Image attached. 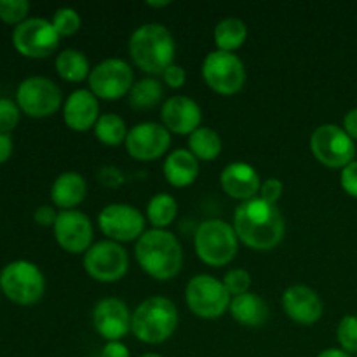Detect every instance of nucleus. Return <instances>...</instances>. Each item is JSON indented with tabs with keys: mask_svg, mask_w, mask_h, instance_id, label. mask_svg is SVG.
<instances>
[{
	"mask_svg": "<svg viewBox=\"0 0 357 357\" xmlns=\"http://www.w3.org/2000/svg\"><path fill=\"white\" fill-rule=\"evenodd\" d=\"M234 230L241 243L251 250L271 251L284 237V216L278 206L255 197L237 206L234 213Z\"/></svg>",
	"mask_w": 357,
	"mask_h": 357,
	"instance_id": "f257e3e1",
	"label": "nucleus"
},
{
	"mask_svg": "<svg viewBox=\"0 0 357 357\" xmlns=\"http://www.w3.org/2000/svg\"><path fill=\"white\" fill-rule=\"evenodd\" d=\"M135 255L143 272L157 281L174 279L183 265V250L173 232L164 229L145 230L136 241Z\"/></svg>",
	"mask_w": 357,
	"mask_h": 357,
	"instance_id": "f03ea898",
	"label": "nucleus"
},
{
	"mask_svg": "<svg viewBox=\"0 0 357 357\" xmlns=\"http://www.w3.org/2000/svg\"><path fill=\"white\" fill-rule=\"evenodd\" d=\"M129 54L142 72L162 75L174 63L176 42L173 33L160 23H145L132 31Z\"/></svg>",
	"mask_w": 357,
	"mask_h": 357,
	"instance_id": "7ed1b4c3",
	"label": "nucleus"
},
{
	"mask_svg": "<svg viewBox=\"0 0 357 357\" xmlns=\"http://www.w3.org/2000/svg\"><path fill=\"white\" fill-rule=\"evenodd\" d=\"M178 323L180 314L176 305L166 296H152L132 312L131 331L143 344L159 345L173 337Z\"/></svg>",
	"mask_w": 357,
	"mask_h": 357,
	"instance_id": "20e7f679",
	"label": "nucleus"
},
{
	"mask_svg": "<svg viewBox=\"0 0 357 357\" xmlns=\"http://www.w3.org/2000/svg\"><path fill=\"white\" fill-rule=\"evenodd\" d=\"M195 253L209 267H223L236 258L239 248L234 225L223 220H206L195 230Z\"/></svg>",
	"mask_w": 357,
	"mask_h": 357,
	"instance_id": "39448f33",
	"label": "nucleus"
},
{
	"mask_svg": "<svg viewBox=\"0 0 357 357\" xmlns=\"http://www.w3.org/2000/svg\"><path fill=\"white\" fill-rule=\"evenodd\" d=\"M0 289L17 305H35L44 296V274L28 260L10 261L0 272Z\"/></svg>",
	"mask_w": 357,
	"mask_h": 357,
	"instance_id": "423d86ee",
	"label": "nucleus"
},
{
	"mask_svg": "<svg viewBox=\"0 0 357 357\" xmlns=\"http://www.w3.org/2000/svg\"><path fill=\"white\" fill-rule=\"evenodd\" d=\"M185 302L190 312L202 319H218L229 310L232 296L220 279L209 274H199L185 288Z\"/></svg>",
	"mask_w": 357,
	"mask_h": 357,
	"instance_id": "0eeeda50",
	"label": "nucleus"
},
{
	"mask_svg": "<svg viewBox=\"0 0 357 357\" xmlns=\"http://www.w3.org/2000/svg\"><path fill=\"white\" fill-rule=\"evenodd\" d=\"M202 79L206 86L222 96L239 93L246 82V68L236 52L213 51L202 61Z\"/></svg>",
	"mask_w": 357,
	"mask_h": 357,
	"instance_id": "6e6552de",
	"label": "nucleus"
},
{
	"mask_svg": "<svg viewBox=\"0 0 357 357\" xmlns=\"http://www.w3.org/2000/svg\"><path fill=\"white\" fill-rule=\"evenodd\" d=\"M310 152L323 166L330 169H344L356 160V142L335 124H323L310 136Z\"/></svg>",
	"mask_w": 357,
	"mask_h": 357,
	"instance_id": "1a4fd4ad",
	"label": "nucleus"
},
{
	"mask_svg": "<svg viewBox=\"0 0 357 357\" xmlns=\"http://www.w3.org/2000/svg\"><path fill=\"white\" fill-rule=\"evenodd\" d=\"M87 82L89 91L98 100L117 101L129 94L135 86V72L124 59L108 58L91 70Z\"/></svg>",
	"mask_w": 357,
	"mask_h": 357,
	"instance_id": "9d476101",
	"label": "nucleus"
},
{
	"mask_svg": "<svg viewBox=\"0 0 357 357\" xmlns=\"http://www.w3.org/2000/svg\"><path fill=\"white\" fill-rule=\"evenodd\" d=\"M84 268L94 281L117 282L129 268L128 251L115 241H98L84 253Z\"/></svg>",
	"mask_w": 357,
	"mask_h": 357,
	"instance_id": "9b49d317",
	"label": "nucleus"
},
{
	"mask_svg": "<svg viewBox=\"0 0 357 357\" xmlns=\"http://www.w3.org/2000/svg\"><path fill=\"white\" fill-rule=\"evenodd\" d=\"M16 103L23 114L42 119L56 114L63 103V94L58 84L47 77H28L17 86Z\"/></svg>",
	"mask_w": 357,
	"mask_h": 357,
	"instance_id": "f8f14e48",
	"label": "nucleus"
},
{
	"mask_svg": "<svg viewBox=\"0 0 357 357\" xmlns=\"http://www.w3.org/2000/svg\"><path fill=\"white\" fill-rule=\"evenodd\" d=\"M59 33L44 17H28L13 31V45L26 58H47L58 49Z\"/></svg>",
	"mask_w": 357,
	"mask_h": 357,
	"instance_id": "ddd939ff",
	"label": "nucleus"
},
{
	"mask_svg": "<svg viewBox=\"0 0 357 357\" xmlns=\"http://www.w3.org/2000/svg\"><path fill=\"white\" fill-rule=\"evenodd\" d=\"M98 227L101 234L115 243L138 241L145 234V216L135 206L114 202L105 206L98 215Z\"/></svg>",
	"mask_w": 357,
	"mask_h": 357,
	"instance_id": "4468645a",
	"label": "nucleus"
},
{
	"mask_svg": "<svg viewBox=\"0 0 357 357\" xmlns=\"http://www.w3.org/2000/svg\"><path fill=\"white\" fill-rule=\"evenodd\" d=\"M171 145V132L159 122H139L129 129L126 150L129 155L142 162L155 160L167 152Z\"/></svg>",
	"mask_w": 357,
	"mask_h": 357,
	"instance_id": "2eb2a0df",
	"label": "nucleus"
},
{
	"mask_svg": "<svg viewBox=\"0 0 357 357\" xmlns=\"http://www.w3.org/2000/svg\"><path fill=\"white\" fill-rule=\"evenodd\" d=\"M52 230H54L56 243L72 255L86 253L93 246V222L82 211L77 209L59 211Z\"/></svg>",
	"mask_w": 357,
	"mask_h": 357,
	"instance_id": "dca6fc26",
	"label": "nucleus"
},
{
	"mask_svg": "<svg viewBox=\"0 0 357 357\" xmlns=\"http://www.w3.org/2000/svg\"><path fill=\"white\" fill-rule=\"evenodd\" d=\"M132 314L121 298H103L94 305L93 324L107 342H121L131 331Z\"/></svg>",
	"mask_w": 357,
	"mask_h": 357,
	"instance_id": "f3484780",
	"label": "nucleus"
},
{
	"mask_svg": "<svg viewBox=\"0 0 357 357\" xmlns=\"http://www.w3.org/2000/svg\"><path fill=\"white\" fill-rule=\"evenodd\" d=\"M162 126L174 135L190 136L201 128L202 110L197 101L188 96H171L160 110Z\"/></svg>",
	"mask_w": 357,
	"mask_h": 357,
	"instance_id": "a211bd4d",
	"label": "nucleus"
},
{
	"mask_svg": "<svg viewBox=\"0 0 357 357\" xmlns=\"http://www.w3.org/2000/svg\"><path fill=\"white\" fill-rule=\"evenodd\" d=\"M282 309L293 323L312 326L323 317V300L309 286L295 284L282 293Z\"/></svg>",
	"mask_w": 357,
	"mask_h": 357,
	"instance_id": "6ab92c4d",
	"label": "nucleus"
},
{
	"mask_svg": "<svg viewBox=\"0 0 357 357\" xmlns=\"http://www.w3.org/2000/svg\"><path fill=\"white\" fill-rule=\"evenodd\" d=\"M220 185L229 197L246 202L260 194L261 180L258 171L251 164L237 160L223 167L220 174Z\"/></svg>",
	"mask_w": 357,
	"mask_h": 357,
	"instance_id": "aec40b11",
	"label": "nucleus"
},
{
	"mask_svg": "<svg viewBox=\"0 0 357 357\" xmlns=\"http://www.w3.org/2000/svg\"><path fill=\"white\" fill-rule=\"evenodd\" d=\"M100 115V101L89 89L73 91L63 103V121L77 132L94 129Z\"/></svg>",
	"mask_w": 357,
	"mask_h": 357,
	"instance_id": "412c9836",
	"label": "nucleus"
},
{
	"mask_svg": "<svg viewBox=\"0 0 357 357\" xmlns=\"http://www.w3.org/2000/svg\"><path fill=\"white\" fill-rule=\"evenodd\" d=\"M162 173L173 187H190L199 176V159L188 149H178L166 157Z\"/></svg>",
	"mask_w": 357,
	"mask_h": 357,
	"instance_id": "4be33fe9",
	"label": "nucleus"
},
{
	"mask_svg": "<svg viewBox=\"0 0 357 357\" xmlns=\"http://www.w3.org/2000/svg\"><path fill=\"white\" fill-rule=\"evenodd\" d=\"M87 181L82 174L75 171H66L61 173L54 180L51 187V199L56 208H61V211L73 209L86 199Z\"/></svg>",
	"mask_w": 357,
	"mask_h": 357,
	"instance_id": "5701e85b",
	"label": "nucleus"
},
{
	"mask_svg": "<svg viewBox=\"0 0 357 357\" xmlns=\"http://www.w3.org/2000/svg\"><path fill=\"white\" fill-rule=\"evenodd\" d=\"M229 312L243 326L257 328L267 323L268 307L261 296H258L257 293L248 291L244 295L234 296L232 302H230Z\"/></svg>",
	"mask_w": 357,
	"mask_h": 357,
	"instance_id": "b1692460",
	"label": "nucleus"
},
{
	"mask_svg": "<svg viewBox=\"0 0 357 357\" xmlns=\"http://www.w3.org/2000/svg\"><path fill=\"white\" fill-rule=\"evenodd\" d=\"M56 72L63 80L72 84H79L89 79L91 65L87 56L77 49H65L56 56Z\"/></svg>",
	"mask_w": 357,
	"mask_h": 357,
	"instance_id": "393cba45",
	"label": "nucleus"
},
{
	"mask_svg": "<svg viewBox=\"0 0 357 357\" xmlns=\"http://www.w3.org/2000/svg\"><path fill=\"white\" fill-rule=\"evenodd\" d=\"M215 44L218 51L234 52L244 45L248 38V26L239 17H225L215 26Z\"/></svg>",
	"mask_w": 357,
	"mask_h": 357,
	"instance_id": "a878e982",
	"label": "nucleus"
},
{
	"mask_svg": "<svg viewBox=\"0 0 357 357\" xmlns=\"http://www.w3.org/2000/svg\"><path fill=\"white\" fill-rule=\"evenodd\" d=\"M222 136L211 128H201L188 136V150L199 160H215L222 153Z\"/></svg>",
	"mask_w": 357,
	"mask_h": 357,
	"instance_id": "bb28decb",
	"label": "nucleus"
},
{
	"mask_svg": "<svg viewBox=\"0 0 357 357\" xmlns=\"http://www.w3.org/2000/svg\"><path fill=\"white\" fill-rule=\"evenodd\" d=\"M164 87L155 77H145V79L135 82L129 91V105L135 110H150L162 100Z\"/></svg>",
	"mask_w": 357,
	"mask_h": 357,
	"instance_id": "cd10ccee",
	"label": "nucleus"
},
{
	"mask_svg": "<svg viewBox=\"0 0 357 357\" xmlns=\"http://www.w3.org/2000/svg\"><path fill=\"white\" fill-rule=\"evenodd\" d=\"M178 216V202L169 194H155L146 204V220L153 225V229L166 230Z\"/></svg>",
	"mask_w": 357,
	"mask_h": 357,
	"instance_id": "c85d7f7f",
	"label": "nucleus"
},
{
	"mask_svg": "<svg viewBox=\"0 0 357 357\" xmlns=\"http://www.w3.org/2000/svg\"><path fill=\"white\" fill-rule=\"evenodd\" d=\"M128 126L126 121L117 114H103L94 126V136L98 142L107 146H119L126 143L128 138Z\"/></svg>",
	"mask_w": 357,
	"mask_h": 357,
	"instance_id": "c756f323",
	"label": "nucleus"
},
{
	"mask_svg": "<svg viewBox=\"0 0 357 357\" xmlns=\"http://www.w3.org/2000/svg\"><path fill=\"white\" fill-rule=\"evenodd\" d=\"M52 26L56 28V31L59 33V37H70V35H75L77 31L82 26V20H80V14L77 13L72 7H59L54 14H52L51 20Z\"/></svg>",
	"mask_w": 357,
	"mask_h": 357,
	"instance_id": "7c9ffc66",
	"label": "nucleus"
},
{
	"mask_svg": "<svg viewBox=\"0 0 357 357\" xmlns=\"http://www.w3.org/2000/svg\"><path fill=\"white\" fill-rule=\"evenodd\" d=\"M337 340L342 351L357 354V316L342 317L337 328Z\"/></svg>",
	"mask_w": 357,
	"mask_h": 357,
	"instance_id": "2f4dec72",
	"label": "nucleus"
},
{
	"mask_svg": "<svg viewBox=\"0 0 357 357\" xmlns=\"http://www.w3.org/2000/svg\"><path fill=\"white\" fill-rule=\"evenodd\" d=\"M30 3L28 0H0V20L9 24H20L28 20Z\"/></svg>",
	"mask_w": 357,
	"mask_h": 357,
	"instance_id": "473e14b6",
	"label": "nucleus"
},
{
	"mask_svg": "<svg viewBox=\"0 0 357 357\" xmlns=\"http://www.w3.org/2000/svg\"><path fill=\"white\" fill-rule=\"evenodd\" d=\"M223 286L227 288V291L230 293V296H239L244 293L250 291L251 288V274L246 268H232L225 274V278L222 279Z\"/></svg>",
	"mask_w": 357,
	"mask_h": 357,
	"instance_id": "72a5a7b5",
	"label": "nucleus"
},
{
	"mask_svg": "<svg viewBox=\"0 0 357 357\" xmlns=\"http://www.w3.org/2000/svg\"><path fill=\"white\" fill-rule=\"evenodd\" d=\"M21 110L16 101L0 98V135H9L20 124Z\"/></svg>",
	"mask_w": 357,
	"mask_h": 357,
	"instance_id": "f704fd0d",
	"label": "nucleus"
},
{
	"mask_svg": "<svg viewBox=\"0 0 357 357\" xmlns=\"http://www.w3.org/2000/svg\"><path fill=\"white\" fill-rule=\"evenodd\" d=\"M282 190H284V187H282V181L279 180V178H267L265 181H261L258 197H260L261 201L268 202V204L275 206L279 199H281Z\"/></svg>",
	"mask_w": 357,
	"mask_h": 357,
	"instance_id": "c9c22d12",
	"label": "nucleus"
},
{
	"mask_svg": "<svg viewBox=\"0 0 357 357\" xmlns=\"http://www.w3.org/2000/svg\"><path fill=\"white\" fill-rule=\"evenodd\" d=\"M340 185L345 194L357 199V160H352L349 166L342 169Z\"/></svg>",
	"mask_w": 357,
	"mask_h": 357,
	"instance_id": "e433bc0d",
	"label": "nucleus"
},
{
	"mask_svg": "<svg viewBox=\"0 0 357 357\" xmlns=\"http://www.w3.org/2000/svg\"><path fill=\"white\" fill-rule=\"evenodd\" d=\"M162 79L167 87H171V89H180V87H183L185 82H187V72H185L183 66L173 63V65H171L169 68H166V72L162 73Z\"/></svg>",
	"mask_w": 357,
	"mask_h": 357,
	"instance_id": "4c0bfd02",
	"label": "nucleus"
},
{
	"mask_svg": "<svg viewBox=\"0 0 357 357\" xmlns=\"http://www.w3.org/2000/svg\"><path fill=\"white\" fill-rule=\"evenodd\" d=\"M56 218H58V211L52 206H38L33 213L35 223L42 227H54Z\"/></svg>",
	"mask_w": 357,
	"mask_h": 357,
	"instance_id": "58836bf2",
	"label": "nucleus"
},
{
	"mask_svg": "<svg viewBox=\"0 0 357 357\" xmlns=\"http://www.w3.org/2000/svg\"><path fill=\"white\" fill-rule=\"evenodd\" d=\"M101 357H131V354L122 342H107L101 349Z\"/></svg>",
	"mask_w": 357,
	"mask_h": 357,
	"instance_id": "ea45409f",
	"label": "nucleus"
},
{
	"mask_svg": "<svg viewBox=\"0 0 357 357\" xmlns=\"http://www.w3.org/2000/svg\"><path fill=\"white\" fill-rule=\"evenodd\" d=\"M344 131L357 142V107L349 110L344 117Z\"/></svg>",
	"mask_w": 357,
	"mask_h": 357,
	"instance_id": "a19ab883",
	"label": "nucleus"
},
{
	"mask_svg": "<svg viewBox=\"0 0 357 357\" xmlns=\"http://www.w3.org/2000/svg\"><path fill=\"white\" fill-rule=\"evenodd\" d=\"M13 155V138L10 135H0V164L9 160Z\"/></svg>",
	"mask_w": 357,
	"mask_h": 357,
	"instance_id": "79ce46f5",
	"label": "nucleus"
},
{
	"mask_svg": "<svg viewBox=\"0 0 357 357\" xmlns=\"http://www.w3.org/2000/svg\"><path fill=\"white\" fill-rule=\"evenodd\" d=\"M317 357H351V354H347L342 349H324L323 352H319Z\"/></svg>",
	"mask_w": 357,
	"mask_h": 357,
	"instance_id": "37998d69",
	"label": "nucleus"
},
{
	"mask_svg": "<svg viewBox=\"0 0 357 357\" xmlns=\"http://www.w3.org/2000/svg\"><path fill=\"white\" fill-rule=\"evenodd\" d=\"M169 3H171L169 0H162V2H153V0H152V2H146V6L153 7V9H159V7H167Z\"/></svg>",
	"mask_w": 357,
	"mask_h": 357,
	"instance_id": "c03bdc74",
	"label": "nucleus"
},
{
	"mask_svg": "<svg viewBox=\"0 0 357 357\" xmlns=\"http://www.w3.org/2000/svg\"><path fill=\"white\" fill-rule=\"evenodd\" d=\"M139 357H162L160 354H153V352H149V354H143V356H139Z\"/></svg>",
	"mask_w": 357,
	"mask_h": 357,
	"instance_id": "a18cd8bd",
	"label": "nucleus"
}]
</instances>
